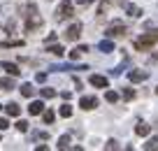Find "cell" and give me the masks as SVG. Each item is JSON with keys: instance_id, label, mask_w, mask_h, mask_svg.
Returning a JSON list of instances; mask_svg holds the SVG:
<instances>
[{"instance_id": "obj_19", "label": "cell", "mask_w": 158, "mask_h": 151, "mask_svg": "<svg viewBox=\"0 0 158 151\" xmlns=\"http://www.w3.org/2000/svg\"><path fill=\"white\" fill-rule=\"evenodd\" d=\"M51 70H56V72H65V70H89L86 68V65H77V68H74V65H51Z\"/></svg>"}, {"instance_id": "obj_13", "label": "cell", "mask_w": 158, "mask_h": 151, "mask_svg": "<svg viewBox=\"0 0 158 151\" xmlns=\"http://www.w3.org/2000/svg\"><path fill=\"white\" fill-rule=\"evenodd\" d=\"M98 51H102V54H112V51H114V42H112V40H102V42L98 44Z\"/></svg>"}, {"instance_id": "obj_12", "label": "cell", "mask_w": 158, "mask_h": 151, "mask_svg": "<svg viewBox=\"0 0 158 151\" xmlns=\"http://www.w3.org/2000/svg\"><path fill=\"white\" fill-rule=\"evenodd\" d=\"M23 40H2V42H0V47L2 49H14V47H23Z\"/></svg>"}, {"instance_id": "obj_34", "label": "cell", "mask_w": 158, "mask_h": 151, "mask_svg": "<svg viewBox=\"0 0 158 151\" xmlns=\"http://www.w3.org/2000/svg\"><path fill=\"white\" fill-rule=\"evenodd\" d=\"M56 37H58L56 33H49V35H47V40H44V44H51V42H56Z\"/></svg>"}, {"instance_id": "obj_28", "label": "cell", "mask_w": 158, "mask_h": 151, "mask_svg": "<svg viewBox=\"0 0 158 151\" xmlns=\"http://www.w3.org/2000/svg\"><path fill=\"white\" fill-rule=\"evenodd\" d=\"M40 95L49 100V98H54V95H56V91H54V88H42V91H40Z\"/></svg>"}, {"instance_id": "obj_11", "label": "cell", "mask_w": 158, "mask_h": 151, "mask_svg": "<svg viewBox=\"0 0 158 151\" xmlns=\"http://www.w3.org/2000/svg\"><path fill=\"white\" fill-rule=\"evenodd\" d=\"M135 132H137L139 137H147L149 132H151V126H149V123H144V121H139L137 126H135Z\"/></svg>"}, {"instance_id": "obj_27", "label": "cell", "mask_w": 158, "mask_h": 151, "mask_svg": "<svg viewBox=\"0 0 158 151\" xmlns=\"http://www.w3.org/2000/svg\"><path fill=\"white\" fill-rule=\"evenodd\" d=\"M68 144H70V135H63V137L58 140V149H60V151L68 149Z\"/></svg>"}, {"instance_id": "obj_26", "label": "cell", "mask_w": 158, "mask_h": 151, "mask_svg": "<svg viewBox=\"0 0 158 151\" xmlns=\"http://www.w3.org/2000/svg\"><path fill=\"white\" fill-rule=\"evenodd\" d=\"M126 65H128V58H123V63L118 65V68H114V70H109V72H112V74H114V77H118V74L123 72V68H126Z\"/></svg>"}, {"instance_id": "obj_8", "label": "cell", "mask_w": 158, "mask_h": 151, "mask_svg": "<svg viewBox=\"0 0 158 151\" xmlns=\"http://www.w3.org/2000/svg\"><path fill=\"white\" fill-rule=\"evenodd\" d=\"M42 112H44V103H42V100H35V103L28 105V114L30 116H40Z\"/></svg>"}, {"instance_id": "obj_31", "label": "cell", "mask_w": 158, "mask_h": 151, "mask_svg": "<svg viewBox=\"0 0 158 151\" xmlns=\"http://www.w3.org/2000/svg\"><path fill=\"white\" fill-rule=\"evenodd\" d=\"M121 95H123V100H133V98H135V91H133V88H123V93H121Z\"/></svg>"}, {"instance_id": "obj_38", "label": "cell", "mask_w": 158, "mask_h": 151, "mask_svg": "<svg viewBox=\"0 0 158 151\" xmlns=\"http://www.w3.org/2000/svg\"><path fill=\"white\" fill-rule=\"evenodd\" d=\"M153 58H156V61H158V51H156V54H153Z\"/></svg>"}, {"instance_id": "obj_7", "label": "cell", "mask_w": 158, "mask_h": 151, "mask_svg": "<svg viewBox=\"0 0 158 151\" xmlns=\"http://www.w3.org/2000/svg\"><path fill=\"white\" fill-rule=\"evenodd\" d=\"M128 79H130V82H135V84L147 82V79H149V72H147V70H130V72H128Z\"/></svg>"}, {"instance_id": "obj_4", "label": "cell", "mask_w": 158, "mask_h": 151, "mask_svg": "<svg viewBox=\"0 0 158 151\" xmlns=\"http://www.w3.org/2000/svg\"><path fill=\"white\" fill-rule=\"evenodd\" d=\"M126 33H128V28H126L123 23H112L105 35H107L109 40H114V37H126Z\"/></svg>"}, {"instance_id": "obj_15", "label": "cell", "mask_w": 158, "mask_h": 151, "mask_svg": "<svg viewBox=\"0 0 158 151\" xmlns=\"http://www.w3.org/2000/svg\"><path fill=\"white\" fill-rule=\"evenodd\" d=\"M5 112H7V116H19L21 114V107L16 103H7L5 105Z\"/></svg>"}, {"instance_id": "obj_6", "label": "cell", "mask_w": 158, "mask_h": 151, "mask_svg": "<svg viewBox=\"0 0 158 151\" xmlns=\"http://www.w3.org/2000/svg\"><path fill=\"white\" fill-rule=\"evenodd\" d=\"M79 107L86 109V112H89V109H95L98 107V98L95 95H84L81 100H79Z\"/></svg>"}, {"instance_id": "obj_40", "label": "cell", "mask_w": 158, "mask_h": 151, "mask_svg": "<svg viewBox=\"0 0 158 151\" xmlns=\"http://www.w3.org/2000/svg\"><path fill=\"white\" fill-rule=\"evenodd\" d=\"M0 109H2V105H0Z\"/></svg>"}, {"instance_id": "obj_36", "label": "cell", "mask_w": 158, "mask_h": 151, "mask_svg": "<svg viewBox=\"0 0 158 151\" xmlns=\"http://www.w3.org/2000/svg\"><path fill=\"white\" fill-rule=\"evenodd\" d=\"M93 0H77V5H81V7H89Z\"/></svg>"}, {"instance_id": "obj_29", "label": "cell", "mask_w": 158, "mask_h": 151, "mask_svg": "<svg viewBox=\"0 0 158 151\" xmlns=\"http://www.w3.org/2000/svg\"><path fill=\"white\" fill-rule=\"evenodd\" d=\"M30 137H33V140H49V132H44V130H42V132H33V135H30Z\"/></svg>"}, {"instance_id": "obj_32", "label": "cell", "mask_w": 158, "mask_h": 151, "mask_svg": "<svg viewBox=\"0 0 158 151\" xmlns=\"http://www.w3.org/2000/svg\"><path fill=\"white\" fill-rule=\"evenodd\" d=\"M105 149H107V151H112V149H118V142H116V140H109L107 144H105Z\"/></svg>"}, {"instance_id": "obj_30", "label": "cell", "mask_w": 158, "mask_h": 151, "mask_svg": "<svg viewBox=\"0 0 158 151\" xmlns=\"http://www.w3.org/2000/svg\"><path fill=\"white\" fill-rule=\"evenodd\" d=\"M107 10H109V0H102V2H100V7H98V14L102 16V14H105Z\"/></svg>"}, {"instance_id": "obj_21", "label": "cell", "mask_w": 158, "mask_h": 151, "mask_svg": "<svg viewBox=\"0 0 158 151\" xmlns=\"http://www.w3.org/2000/svg\"><path fill=\"white\" fill-rule=\"evenodd\" d=\"M0 88H2V91H12V88H14V79H10V77L0 79Z\"/></svg>"}, {"instance_id": "obj_22", "label": "cell", "mask_w": 158, "mask_h": 151, "mask_svg": "<svg viewBox=\"0 0 158 151\" xmlns=\"http://www.w3.org/2000/svg\"><path fill=\"white\" fill-rule=\"evenodd\" d=\"M58 114L63 119H70V116H72V105H63V107L58 109Z\"/></svg>"}, {"instance_id": "obj_9", "label": "cell", "mask_w": 158, "mask_h": 151, "mask_svg": "<svg viewBox=\"0 0 158 151\" xmlns=\"http://www.w3.org/2000/svg\"><path fill=\"white\" fill-rule=\"evenodd\" d=\"M91 86H95V88H107V77H102V74H91Z\"/></svg>"}, {"instance_id": "obj_39", "label": "cell", "mask_w": 158, "mask_h": 151, "mask_svg": "<svg viewBox=\"0 0 158 151\" xmlns=\"http://www.w3.org/2000/svg\"><path fill=\"white\" fill-rule=\"evenodd\" d=\"M156 93H158V86H156Z\"/></svg>"}, {"instance_id": "obj_17", "label": "cell", "mask_w": 158, "mask_h": 151, "mask_svg": "<svg viewBox=\"0 0 158 151\" xmlns=\"http://www.w3.org/2000/svg\"><path fill=\"white\" fill-rule=\"evenodd\" d=\"M47 51H49V54H54V56H58V58L65 54V49L60 47V44H54V42H51V44H47Z\"/></svg>"}, {"instance_id": "obj_14", "label": "cell", "mask_w": 158, "mask_h": 151, "mask_svg": "<svg viewBox=\"0 0 158 151\" xmlns=\"http://www.w3.org/2000/svg\"><path fill=\"white\" fill-rule=\"evenodd\" d=\"M126 14H128L130 19H139V16H142V10H139L137 5H126Z\"/></svg>"}, {"instance_id": "obj_5", "label": "cell", "mask_w": 158, "mask_h": 151, "mask_svg": "<svg viewBox=\"0 0 158 151\" xmlns=\"http://www.w3.org/2000/svg\"><path fill=\"white\" fill-rule=\"evenodd\" d=\"M79 35H81V23H79V21H74V23L63 33V37L68 40V42H74V40H79Z\"/></svg>"}, {"instance_id": "obj_35", "label": "cell", "mask_w": 158, "mask_h": 151, "mask_svg": "<svg viewBox=\"0 0 158 151\" xmlns=\"http://www.w3.org/2000/svg\"><path fill=\"white\" fill-rule=\"evenodd\" d=\"M35 82H40V84L47 82V74H44V72H37V74H35Z\"/></svg>"}, {"instance_id": "obj_16", "label": "cell", "mask_w": 158, "mask_h": 151, "mask_svg": "<svg viewBox=\"0 0 158 151\" xmlns=\"http://www.w3.org/2000/svg\"><path fill=\"white\" fill-rule=\"evenodd\" d=\"M86 51H89V47H86V44H79V47H74L72 51H70V58H72V61H77L79 56H81V54H86Z\"/></svg>"}, {"instance_id": "obj_41", "label": "cell", "mask_w": 158, "mask_h": 151, "mask_svg": "<svg viewBox=\"0 0 158 151\" xmlns=\"http://www.w3.org/2000/svg\"><path fill=\"white\" fill-rule=\"evenodd\" d=\"M0 140H2V137H0Z\"/></svg>"}, {"instance_id": "obj_3", "label": "cell", "mask_w": 158, "mask_h": 151, "mask_svg": "<svg viewBox=\"0 0 158 151\" xmlns=\"http://www.w3.org/2000/svg\"><path fill=\"white\" fill-rule=\"evenodd\" d=\"M156 42H158V30H153V33H147V35H142V37H137L133 42V47L137 49V51H147V49H151Z\"/></svg>"}, {"instance_id": "obj_25", "label": "cell", "mask_w": 158, "mask_h": 151, "mask_svg": "<svg viewBox=\"0 0 158 151\" xmlns=\"http://www.w3.org/2000/svg\"><path fill=\"white\" fill-rule=\"evenodd\" d=\"M144 149H147V151H156L158 149V137H151V140L144 144Z\"/></svg>"}, {"instance_id": "obj_18", "label": "cell", "mask_w": 158, "mask_h": 151, "mask_svg": "<svg viewBox=\"0 0 158 151\" xmlns=\"http://www.w3.org/2000/svg\"><path fill=\"white\" fill-rule=\"evenodd\" d=\"M19 91H21V95H23V98H33L35 95V86H33V84H21Z\"/></svg>"}, {"instance_id": "obj_10", "label": "cell", "mask_w": 158, "mask_h": 151, "mask_svg": "<svg viewBox=\"0 0 158 151\" xmlns=\"http://www.w3.org/2000/svg\"><path fill=\"white\" fill-rule=\"evenodd\" d=\"M2 70H5V72H10L12 77H16V74H21V68L16 63H10V61H5V63H2Z\"/></svg>"}, {"instance_id": "obj_33", "label": "cell", "mask_w": 158, "mask_h": 151, "mask_svg": "<svg viewBox=\"0 0 158 151\" xmlns=\"http://www.w3.org/2000/svg\"><path fill=\"white\" fill-rule=\"evenodd\" d=\"M7 128H10V121L5 116H0V130H7Z\"/></svg>"}, {"instance_id": "obj_37", "label": "cell", "mask_w": 158, "mask_h": 151, "mask_svg": "<svg viewBox=\"0 0 158 151\" xmlns=\"http://www.w3.org/2000/svg\"><path fill=\"white\" fill-rule=\"evenodd\" d=\"M60 98H63V100H70V98H72V93H70V91H63V93H60Z\"/></svg>"}, {"instance_id": "obj_2", "label": "cell", "mask_w": 158, "mask_h": 151, "mask_svg": "<svg viewBox=\"0 0 158 151\" xmlns=\"http://www.w3.org/2000/svg\"><path fill=\"white\" fill-rule=\"evenodd\" d=\"M72 14H74V2L72 0H60V5L56 7V12H54V19L58 21V23H63V21L72 19Z\"/></svg>"}, {"instance_id": "obj_20", "label": "cell", "mask_w": 158, "mask_h": 151, "mask_svg": "<svg viewBox=\"0 0 158 151\" xmlns=\"http://www.w3.org/2000/svg\"><path fill=\"white\" fill-rule=\"evenodd\" d=\"M54 119H56V112H54V109H44V112H42V121H44L47 126H51V123H54Z\"/></svg>"}, {"instance_id": "obj_24", "label": "cell", "mask_w": 158, "mask_h": 151, "mask_svg": "<svg viewBox=\"0 0 158 151\" xmlns=\"http://www.w3.org/2000/svg\"><path fill=\"white\" fill-rule=\"evenodd\" d=\"M105 100H107L109 105H114V103L118 100V93H116V91H107V93H105Z\"/></svg>"}, {"instance_id": "obj_23", "label": "cell", "mask_w": 158, "mask_h": 151, "mask_svg": "<svg viewBox=\"0 0 158 151\" xmlns=\"http://www.w3.org/2000/svg\"><path fill=\"white\" fill-rule=\"evenodd\" d=\"M14 126H16V130H19V132H28L30 123H28V121H23V119H19V121H16Z\"/></svg>"}, {"instance_id": "obj_1", "label": "cell", "mask_w": 158, "mask_h": 151, "mask_svg": "<svg viewBox=\"0 0 158 151\" xmlns=\"http://www.w3.org/2000/svg\"><path fill=\"white\" fill-rule=\"evenodd\" d=\"M42 26H44V19L40 16L37 7L28 5V7H26V12H23V30H26V33H37Z\"/></svg>"}]
</instances>
